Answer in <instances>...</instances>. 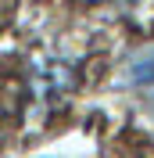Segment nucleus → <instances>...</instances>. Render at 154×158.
I'll return each mask as SVG.
<instances>
[{
	"label": "nucleus",
	"instance_id": "nucleus-1",
	"mask_svg": "<svg viewBox=\"0 0 154 158\" xmlns=\"http://www.w3.org/2000/svg\"><path fill=\"white\" fill-rule=\"evenodd\" d=\"M129 83H133L144 97L154 101V47L144 50V54H136L129 61Z\"/></svg>",
	"mask_w": 154,
	"mask_h": 158
},
{
	"label": "nucleus",
	"instance_id": "nucleus-2",
	"mask_svg": "<svg viewBox=\"0 0 154 158\" xmlns=\"http://www.w3.org/2000/svg\"><path fill=\"white\" fill-rule=\"evenodd\" d=\"M0 140H4V118H0Z\"/></svg>",
	"mask_w": 154,
	"mask_h": 158
}]
</instances>
